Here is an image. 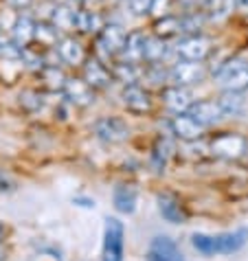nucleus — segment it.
I'll return each mask as SVG.
<instances>
[{"label": "nucleus", "mask_w": 248, "mask_h": 261, "mask_svg": "<svg viewBox=\"0 0 248 261\" xmlns=\"http://www.w3.org/2000/svg\"><path fill=\"white\" fill-rule=\"evenodd\" d=\"M215 79L224 90L244 92L248 88V66L242 60H231V62H226L224 66L217 68Z\"/></svg>", "instance_id": "f257e3e1"}, {"label": "nucleus", "mask_w": 248, "mask_h": 261, "mask_svg": "<svg viewBox=\"0 0 248 261\" xmlns=\"http://www.w3.org/2000/svg\"><path fill=\"white\" fill-rule=\"evenodd\" d=\"M123 224L116 217H108L104 228V261H123Z\"/></svg>", "instance_id": "f03ea898"}, {"label": "nucleus", "mask_w": 248, "mask_h": 261, "mask_svg": "<svg viewBox=\"0 0 248 261\" xmlns=\"http://www.w3.org/2000/svg\"><path fill=\"white\" fill-rule=\"evenodd\" d=\"M211 151L220 158H239L246 151V139L239 134H231V132H224V134H217L213 141H211Z\"/></svg>", "instance_id": "7ed1b4c3"}, {"label": "nucleus", "mask_w": 248, "mask_h": 261, "mask_svg": "<svg viewBox=\"0 0 248 261\" xmlns=\"http://www.w3.org/2000/svg\"><path fill=\"white\" fill-rule=\"evenodd\" d=\"M204 75H207V68H204L202 62H189V60H182L178 62L176 66L169 70V79L176 86H193V84H200Z\"/></svg>", "instance_id": "20e7f679"}, {"label": "nucleus", "mask_w": 248, "mask_h": 261, "mask_svg": "<svg viewBox=\"0 0 248 261\" xmlns=\"http://www.w3.org/2000/svg\"><path fill=\"white\" fill-rule=\"evenodd\" d=\"M94 132L106 143H123L130 136V127L119 117H104L94 123Z\"/></svg>", "instance_id": "39448f33"}, {"label": "nucleus", "mask_w": 248, "mask_h": 261, "mask_svg": "<svg viewBox=\"0 0 248 261\" xmlns=\"http://www.w3.org/2000/svg\"><path fill=\"white\" fill-rule=\"evenodd\" d=\"M176 53L182 57V60L189 62H204L211 53V42L202 35H189V38L180 40L176 46Z\"/></svg>", "instance_id": "423d86ee"}, {"label": "nucleus", "mask_w": 248, "mask_h": 261, "mask_svg": "<svg viewBox=\"0 0 248 261\" xmlns=\"http://www.w3.org/2000/svg\"><path fill=\"white\" fill-rule=\"evenodd\" d=\"M189 114L202 123L204 127L207 125H213V123L222 121L224 119V112L217 101H211V99H202V101H195V103H191V108H189Z\"/></svg>", "instance_id": "0eeeda50"}, {"label": "nucleus", "mask_w": 248, "mask_h": 261, "mask_svg": "<svg viewBox=\"0 0 248 261\" xmlns=\"http://www.w3.org/2000/svg\"><path fill=\"white\" fill-rule=\"evenodd\" d=\"M202 129H204V125L195 121L189 112L187 114L180 112V114H176V117L171 119V132L176 134L180 141H198Z\"/></svg>", "instance_id": "6e6552de"}, {"label": "nucleus", "mask_w": 248, "mask_h": 261, "mask_svg": "<svg viewBox=\"0 0 248 261\" xmlns=\"http://www.w3.org/2000/svg\"><path fill=\"white\" fill-rule=\"evenodd\" d=\"M126 40H128V35L119 24H108L101 29V33H99V46L104 48L106 55H114V53H119V50H123Z\"/></svg>", "instance_id": "1a4fd4ad"}, {"label": "nucleus", "mask_w": 248, "mask_h": 261, "mask_svg": "<svg viewBox=\"0 0 248 261\" xmlns=\"http://www.w3.org/2000/svg\"><path fill=\"white\" fill-rule=\"evenodd\" d=\"M121 99H123V106L132 112H150L152 110V99L150 95L145 92L141 86H134V84H128L121 92Z\"/></svg>", "instance_id": "9d476101"}, {"label": "nucleus", "mask_w": 248, "mask_h": 261, "mask_svg": "<svg viewBox=\"0 0 248 261\" xmlns=\"http://www.w3.org/2000/svg\"><path fill=\"white\" fill-rule=\"evenodd\" d=\"M248 242V228H239L233 233H224L215 237V252L217 255H233V252L242 250Z\"/></svg>", "instance_id": "9b49d317"}, {"label": "nucleus", "mask_w": 248, "mask_h": 261, "mask_svg": "<svg viewBox=\"0 0 248 261\" xmlns=\"http://www.w3.org/2000/svg\"><path fill=\"white\" fill-rule=\"evenodd\" d=\"M163 103L176 114L187 112L191 108V92L185 86H171V88L163 90Z\"/></svg>", "instance_id": "f8f14e48"}, {"label": "nucleus", "mask_w": 248, "mask_h": 261, "mask_svg": "<svg viewBox=\"0 0 248 261\" xmlns=\"http://www.w3.org/2000/svg\"><path fill=\"white\" fill-rule=\"evenodd\" d=\"M64 95H66L68 101H72L75 106H88L92 103V90L90 84L86 79H66L64 84Z\"/></svg>", "instance_id": "ddd939ff"}, {"label": "nucleus", "mask_w": 248, "mask_h": 261, "mask_svg": "<svg viewBox=\"0 0 248 261\" xmlns=\"http://www.w3.org/2000/svg\"><path fill=\"white\" fill-rule=\"evenodd\" d=\"M136 200H138L136 189H134V187H130V185H119L114 189V193H112L114 208L119 213H126V215L136 211Z\"/></svg>", "instance_id": "4468645a"}, {"label": "nucleus", "mask_w": 248, "mask_h": 261, "mask_svg": "<svg viewBox=\"0 0 248 261\" xmlns=\"http://www.w3.org/2000/svg\"><path fill=\"white\" fill-rule=\"evenodd\" d=\"M150 250L154 252V255L163 257L165 261H185V257H182L180 248L176 246V242L169 237H154V242H152Z\"/></svg>", "instance_id": "2eb2a0df"}, {"label": "nucleus", "mask_w": 248, "mask_h": 261, "mask_svg": "<svg viewBox=\"0 0 248 261\" xmlns=\"http://www.w3.org/2000/svg\"><path fill=\"white\" fill-rule=\"evenodd\" d=\"M145 42H147V35L141 31H134L128 35L126 46H123V53H126V62L136 64L138 60H145Z\"/></svg>", "instance_id": "dca6fc26"}, {"label": "nucleus", "mask_w": 248, "mask_h": 261, "mask_svg": "<svg viewBox=\"0 0 248 261\" xmlns=\"http://www.w3.org/2000/svg\"><path fill=\"white\" fill-rule=\"evenodd\" d=\"M11 35H13V44H18L20 48H27L29 42L35 38V24H33V20L27 18V16H20L16 22H13Z\"/></svg>", "instance_id": "f3484780"}, {"label": "nucleus", "mask_w": 248, "mask_h": 261, "mask_svg": "<svg viewBox=\"0 0 248 261\" xmlns=\"http://www.w3.org/2000/svg\"><path fill=\"white\" fill-rule=\"evenodd\" d=\"M57 53H60L62 62H66L68 66H77V64L84 62V48H82V44H79L77 40H72V38L60 40V44H57Z\"/></svg>", "instance_id": "a211bd4d"}, {"label": "nucleus", "mask_w": 248, "mask_h": 261, "mask_svg": "<svg viewBox=\"0 0 248 261\" xmlns=\"http://www.w3.org/2000/svg\"><path fill=\"white\" fill-rule=\"evenodd\" d=\"M158 211L169 224H180L182 220H185V215H182V211H180L178 200L173 198V195H169V193L158 195Z\"/></svg>", "instance_id": "6ab92c4d"}, {"label": "nucleus", "mask_w": 248, "mask_h": 261, "mask_svg": "<svg viewBox=\"0 0 248 261\" xmlns=\"http://www.w3.org/2000/svg\"><path fill=\"white\" fill-rule=\"evenodd\" d=\"M84 75H86V82H88L92 88H106V86L110 84V72H108L104 68V64H99L97 60H90L86 64Z\"/></svg>", "instance_id": "aec40b11"}, {"label": "nucleus", "mask_w": 248, "mask_h": 261, "mask_svg": "<svg viewBox=\"0 0 248 261\" xmlns=\"http://www.w3.org/2000/svg\"><path fill=\"white\" fill-rule=\"evenodd\" d=\"M217 103H220L224 117H237V114H242L246 101H244V95L242 92H235V90H226L224 95L217 99Z\"/></svg>", "instance_id": "412c9836"}, {"label": "nucleus", "mask_w": 248, "mask_h": 261, "mask_svg": "<svg viewBox=\"0 0 248 261\" xmlns=\"http://www.w3.org/2000/svg\"><path fill=\"white\" fill-rule=\"evenodd\" d=\"M237 7V0H207L204 3V13L209 20H224L226 16H231V11Z\"/></svg>", "instance_id": "4be33fe9"}, {"label": "nucleus", "mask_w": 248, "mask_h": 261, "mask_svg": "<svg viewBox=\"0 0 248 261\" xmlns=\"http://www.w3.org/2000/svg\"><path fill=\"white\" fill-rule=\"evenodd\" d=\"M75 27L79 31H99L101 27V18L94 11H77L75 13Z\"/></svg>", "instance_id": "5701e85b"}, {"label": "nucleus", "mask_w": 248, "mask_h": 261, "mask_svg": "<svg viewBox=\"0 0 248 261\" xmlns=\"http://www.w3.org/2000/svg\"><path fill=\"white\" fill-rule=\"evenodd\" d=\"M165 53H167V46L163 38H147V42H145V62L156 64L163 60Z\"/></svg>", "instance_id": "b1692460"}, {"label": "nucleus", "mask_w": 248, "mask_h": 261, "mask_svg": "<svg viewBox=\"0 0 248 261\" xmlns=\"http://www.w3.org/2000/svg\"><path fill=\"white\" fill-rule=\"evenodd\" d=\"M169 151H171V143L167 139H160L154 147V154H152V165H154L156 171H163L165 165H167V158H169Z\"/></svg>", "instance_id": "393cba45"}, {"label": "nucleus", "mask_w": 248, "mask_h": 261, "mask_svg": "<svg viewBox=\"0 0 248 261\" xmlns=\"http://www.w3.org/2000/svg\"><path fill=\"white\" fill-rule=\"evenodd\" d=\"M182 31V20L180 18H171L167 16L163 20H158L156 22V33L160 38H169V35H178Z\"/></svg>", "instance_id": "a878e982"}, {"label": "nucleus", "mask_w": 248, "mask_h": 261, "mask_svg": "<svg viewBox=\"0 0 248 261\" xmlns=\"http://www.w3.org/2000/svg\"><path fill=\"white\" fill-rule=\"evenodd\" d=\"M191 244H193V248L200 252V255H217L215 252V237H211V235H202V233H195L191 237Z\"/></svg>", "instance_id": "bb28decb"}, {"label": "nucleus", "mask_w": 248, "mask_h": 261, "mask_svg": "<svg viewBox=\"0 0 248 261\" xmlns=\"http://www.w3.org/2000/svg\"><path fill=\"white\" fill-rule=\"evenodd\" d=\"M35 40L44 46L57 44V27L55 24H35Z\"/></svg>", "instance_id": "cd10ccee"}, {"label": "nucleus", "mask_w": 248, "mask_h": 261, "mask_svg": "<svg viewBox=\"0 0 248 261\" xmlns=\"http://www.w3.org/2000/svg\"><path fill=\"white\" fill-rule=\"evenodd\" d=\"M53 24L57 29H70L75 27V11L66 9V7H57L53 11Z\"/></svg>", "instance_id": "c85d7f7f"}, {"label": "nucleus", "mask_w": 248, "mask_h": 261, "mask_svg": "<svg viewBox=\"0 0 248 261\" xmlns=\"http://www.w3.org/2000/svg\"><path fill=\"white\" fill-rule=\"evenodd\" d=\"M44 79L48 82V86L51 88H64V84H66V79H64V75H62V70L57 68V66H48V68H44Z\"/></svg>", "instance_id": "c756f323"}, {"label": "nucleus", "mask_w": 248, "mask_h": 261, "mask_svg": "<svg viewBox=\"0 0 248 261\" xmlns=\"http://www.w3.org/2000/svg\"><path fill=\"white\" fill-rule=\"evenodd\" d=\"M116 77L121 79V82H126V84H132L134 79H136V72H134V64L132 62H123L116 66Z\"/></svg>", "instance_id": "7c9ffc66"}, {"label": "nucleus", "mask_w": 248, "mask_h": 261, "mask_svg": "<svg viewBox=\"0 0 248 261\" xmlns=\"http://www.w3.org/2000/svg\"><path fill=\"white\" fill-rule=\"evenodd\" d=\"M152 5H154V0H128L130 11L136 13V16H145V13H150Z\"/></svg>", "instance_id": "2f4dec72"}, {"label": "nucleus", "mask_w": 248, "mask_h": 261, "mask_svg": "<svg viewBox=\"0 0 248 261\" xmlns=\"http://www.w3.org/2000/svg\"><path fill=\"white\" fill-rule=\"evenodd\" d=\"M7 5H9L11 9H16V11H24V9H29V7L33 5V0H7Z\"/></svg>", "instance_id": "473e14b6"}, {"label": "nucleus", "mask_w": 248, "mask_h": 261, "mask_svg": "<svg viewBox=\"0 0 248 261\" xmlns=\"http://www.w3.org/2000/svg\"><path fill=\"white\" fill-rule=\"evenodd\" d=\"M72 202L79 204V206H84V208H94V200H90V198H82V195H77Z\"/></svg>", "instance_id": "72a5a7b5"}, {"label": "nucleus", "mask_w": 248, "mask_h": 261, "mask_svg": "<svg viewBox=\"0 0 248 261\" xmlns=\"http://www.w3.org/2000/svg\"><path fill=\"white\" fill-rule=\"evenodd\" d=\"M178 3L182 7H195V5H200V3H207V0H178Z\"/></svg>", "instance_id": "f704fd0d"}, {"label": "nucleus", "mask_w": 248, "mask_h": 261, "mask_svg": "<svg viewBox=\"0 0 248 261\" xmlns=\"http://www.w3.org/2000/svg\"><path fill=\"white\" fill-rule=\"evenodd\" d=\"M147 261H165V259H163V257H158V255H154V252L150 250V252H147Z\"/></svg>", "instance_id": "c9c22d12"}, {"label": "nucleus", "mask_w": 248, "mask_h": 261, "mask_svg": "<svg viewBox=\"0 0 248 261\" xmlns=\"http://www.w3.org/2000/svg\"><path fill=\"white\" fill-rule=\"evenodd\" d=\"M3 237H5V226L0 224V242H3Z\"/></svg>", "instance_id": "e433bc0d"}, {"label": "nucleus", "mask_w": 248, "mask_h": 261, "mask_svg": "<svg viewBox=\"0 0 248 261\" xmlns=\"http://www.w3.org/2000/svg\"><path fill=\"white\" fill-rule=\"evenodd\" d=\"M0 46H3V33H0Z\"/></svg>", "instance_id": "4c0bfd02"}, {"label": "nucleus", "mask_w": 248, "mask_h": 261, "mask_svg": "<svg viewBox=\"0 0 248 261\" xmlns=\"http://www.w3.org/2000/svg\"><path fill=\"white\" fill-rule=\"evenodd\" d=\"M55 3H64V0H55Z\"/></svg>", "instance_id": "58836bf2"}]
</instances>
